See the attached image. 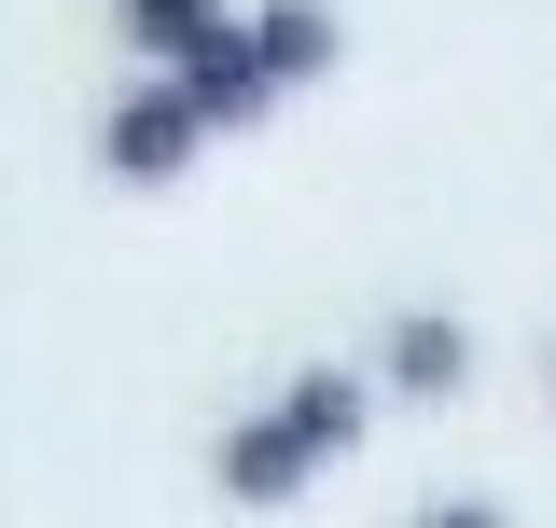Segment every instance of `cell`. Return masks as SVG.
Here are the masks:
<instances>
[{"mask_svg":"<svg viewBox=\"0 0 556 528\" xmlns=\"http://www.w3.org/2000/svg\"><path fill=\"white\" fill-rule=\"evenodd\" d=\"M208 112L181 98V84H139V98H112V126H98V153H112V181H181L195 167Z\"/></svg>","mask_w":556,"mask_h":528,"instance_id":"6da1fadb","label":"cell"},{"mask_svg":"<svg viewBox=\"0 0 556 528\" xmlns=\"http://www.w3.org/2000/svg\"><path fill=\"white\" fill-rule=\"evenodd\" d=\"M167 84L195 98L208 126H265V112H278V70H265V42H251V14H223V28H208V42L167 70Z\"/></svg>","mask_w":556,"mask_h":528,"instance_id":"7a4b0ae2","label":"cell"},{"mask_svg":"<svg viewBox=\"0 0 556 528\" xmlns=\"http://www.w3.org/2000/svg\"><path fill=\"white\" fill-rule=\"evenodd\" d=\"M376 390H404V403H459V390H473V334L445 320V306H404V320H390V348H376Z\"/></svg>","mask_w":556,"mask_h":528,"instance_id":"3957f363","label":"cell"},{"mask_svg":"<svg viewBox=\"0 0 556 528\" xmlns=\"http://www.w3.org/2000/svg\"><path fill=\"white\" fill-rule=\"evenodd\" d=\"M306 473H320V460L292 445V417H278V403L223 431V501H251V515H278V501H306Z\"/></svg>","mask_w":556,"mask_h":528,"instance_id":"277c9868","label":"cell"},{"mask_svg":"<svg viewBox=\"0 0 556 528\" xmlns=\"http://www.w3.org/2000/svg\"><path fill=\"white\" fill-rule=\"evenodd\" d=\"M278 417H292V445H306V460H348V445H362V417H376V376H348V362H306V376L278 390Z\"/></svg>","mask_w":556,"mask_h":528,"instance_id":"5b68a950","label":"cell"},{"mask_svg":"<svg viewBox=\"0 0 556 528\" xmlns=\"http://www.w3.org/2000/svg\"><path fill=\"white\" fill-rule=\"evenodd\" d=\"M251 42H265L278 84H320V70L348 56V42H334V0H265V14H251Z\"/></svg>","mask_w":556,"mask_h":528,"instance_id":"8992f818","label":"cell"},{"mask_svg":"<svg viewBox=\"0 0 556 528\" xmlns=\"http://www.w3.org/2000/svg\"><path fill=\"white\" fill-rule=\"evenodd\" d=\"M112 28H126V56H167V70H181L208 28H223V0H112Z\"/></svg>","mask_w":556,"mask_h":528,"instance_id":"52a82bcc","label":"cell"},{"mask_svg":"<svg viewBox=\"0 0 556 528\" xmlns=\"http://www.w3.org/2000/svg\"><path fill=\"white\" fill-rule=\"evenodd\" d=\"M417 528H515L501 501H417Z\"/></svg>","mask_w":556,"mask_h":528,"instance_id":"ba28073f","label":"cell"}]
</instances>
